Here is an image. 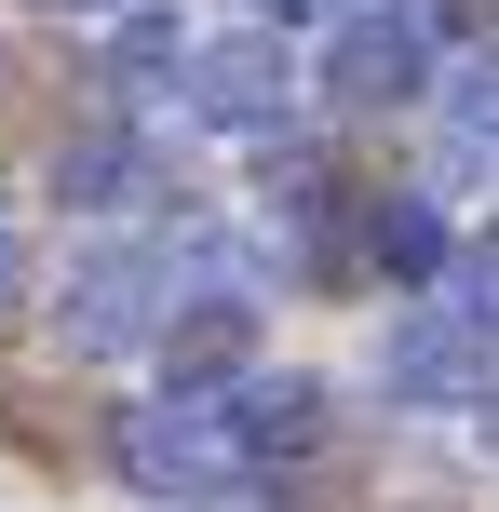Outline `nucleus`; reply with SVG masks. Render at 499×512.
<instances>
[{
  "label": "nucleus",
  "mask_w": 499,
  "mask_h": 512,
  "mask_svg": "<svg viewBox=\"0 0 499 512\" xmlns=\"http://www.w3.org/2000/svg\"><path fill=\"white\" fill-rule=\"evenodd\" d=\"M486 324H459V310H405L392 337H378V391L392 405H486Z\"/></svg>",
  "instance_id": "obj_3"
},
{
  "label": "nucleus",
  "mask_w": 499,
  "mask_h": 512,
  "mask_svg": "<svg viewBox=\"0 0 499 512\" xmlns=\"http://www.w3.org/2000/svg\"><path fill=\"white\" fill-rule=\"evenodd\" d=\"M162 283H176L162 256H122V243H108V256H81V270H68V297H54L68 351H149V337H176V324H162Z\"/></svg>",
  "instance_id": "obj_2"
},
{
  "label": "nucleus",
  "mask_w": 499,
  "mask_h": 512,
  "mask_svg": "<svg viewBox=\"0 0 499 512\" xmlns=\"http://www.w3.org/2000/svg\"><path fill=\"white\" fill-rule=\"evenodd\" d=\"M162 189V162L135 149L122 122H81V135H54V203L68 216H122V203H149Z\"/></svg>",
  "instance_id": "obj_5"
},
{
  "label": "nucleus",
  "mask_w": 499,
  "mask_h": 512,
  "mask_svg": "<svg viewBox=\"0 0 499 512\" xmlns=\"http://www.w3.org/2000/svg\"><path fill=\"white\" fill-rule=\"evenodd\" d=\"M324 95H338V108H405V95H419V27L351 14L338 54H324Z\"/></svg>",
  "instance_id": "obj_6"
},
{
  "label": "nucleus",
  "mask_w": 499,
  "mask_h": 512,
  "mask_svg": "<svg viewBox=\"0 0 499 512\" xmlns=\"http://www.w3.org/2000/svg\"><path fill=\"white\" fill-rule=\"evenodd\" d=\"M284 41H270V27H230V41H203L189 54V108H203V122H230V135H284Z\"/></svg>",
  "instance_id": "obj_4"
},
{
  "label": "nucleus",
  "mask_w": 499,
  "mask_h": 512,
  "mask_svg": "<svg viewBox=\"0 0 499 512\" xmlns=\"http://www.w3.org/2000/svg\"><path fill=\"white\" fill-rule=\"evenodd\" d=\"M311 14H338V0H257V27L284 41V27H311Z\"/></svg>",
  "instance_id": "obj_14"
},
{
  "label": "nucleus",
  "mask_w": 499,
  "mask_h": 512,
  "mask_svg": "<svg viewBox=\"0 0 499 512\" xmlns=\"http://www.w3.org/2000/svg\"><path fill=\"white\" fill-rule=\"evenodd\" d=\"M446 135H459V149H499V54H473V68H459V95H446Z\"/></svg>",
  "instance_id": "obj_11"
},
{
  "label": "nucleus",
  "mask_w": 499,
  "mask_h": 512,
  "mask_svg": "<svg viewBox=\"0 0 499 512\" xmlns=\"http://www.w3.org/2000/svg\"><path fill=\"white\" fill-rule=\"evenodd\" d=\"M257 203H270V230H284V216H297V230H324V203H338L324 149H270V162H257Z\"/></svg>",
  "instance_id": "obj_10"
},
{
  "label": "nucleus",
  "mask_w": 499,
  "mask_h": 512,
  "mask_svg": "<svg viewBox=\"0 0 499 512\" xmlns=\"http://www.w3.org/2000/svg\"><path fill=\"white\" fill-rule=\"evenodd\" d=\"M243 337H257V310H230V297H203L176 337H162V364H176V405H203V391L230 378V364H243Z\"/></svg>",
  "instance_id": "obj_8"
},
{
  "label": "nucleus",
  "mask_w": 499,
  "mask_h": 512,
  "mask_svg": "<svg viewBox=\"0 0 499 512\" xmlns=\"http://www.w3.org/2000/svg\"><path fill=\"white\" fill-rule=\"evenodd\" d=\"M216 418H230L243 472H257V459H297V445H324V378H297V364H284V378H243Z\"/></svg>",
  "instance_id": "obj_7"
},
{
  "label": "nucleus",
  "mask_w": 499,
  "mask_h": 512,
  "mask_svg": "<svg viewBox=\"0 0 499 512\" xmlns=\"http://www.w3.org/2000/svg\"><path fill=\"white\" fill-rule=\"evenodd\" d=\"M27 297V243H0V310H14Z\"/></svg>",
  "instance_id": "obj_15"
},
{
  "label": "nucleus",
  "mask_w": 499,
  "mask_h": 512,
  "mask_svg": "<svg viewBox=\"0 0 499 512\" xmlns=\"http://www.w3.org/2000/svg\"><path fill=\"white\" fill-rule=\"evenodd\" d=\"M365 256H378L392 283H432V270H459V243H446V216H432V203H378V216H365Z\"/></svg>",
  "instance_id": "obj_9"
},
{
  "label": "nucleus",
  "mask_w": 499,
  "mask_h": 512,
  "mask_svg": "<svg viewBox=\"0 0 499 512\" xmlns=\"http://www.w3.org/2000/svg\"><path fill=\"white\" fill-rule=\"evenodd\" d=\"M176 14H162V0H149V14H122V81H149V68H176Z\"/></svg>",
  "instance_id": "obj_13"
},
{
  "label": "nucleus",
  "mask_w": 499,
  "mask_h": 512,
  "mask_svg": "<svg viewBox=\"0 0 499 512\" xmlns=\"http://www.w3.org/2000/svg\"><path fill=\"white\" fill-rule=\"evenodd\" d=\"M108 459H122V486H149V499H176V512H230L243 499V445H230V418L216 405H122V432H108Z\"/></svg>",
  "instance_id": "obj_1"
},
{
  "label": "nucleus",
  "mask_w": 499,
  "mask_h": 512,
  "mask_svg": "<svg viewBox=\"0 0 499 512\" xmlns=\"http://www.w3.org/2000/svg\"><path fill=\"white\" fill-rule=\"evenodd\" d=\"M135 14H149V0H135Z\"/></svg>",
  "instance_id": "obj_16"
},
{
  "label": "nucleus",
  "mask_w": 499,
  "mask_h": 512,
  "mask_svg": "<svg viewBox=\"0 0 499 512\" xmlns=\"http://www.w3.org/2000/svg\"><path fill=\"white\" fill-rule=\"evenodd\" d=\"M459 324H486V337H499V230L459 243Z\"/></svg>",
  "instance_id": "obj_12"
}]
</instances>
